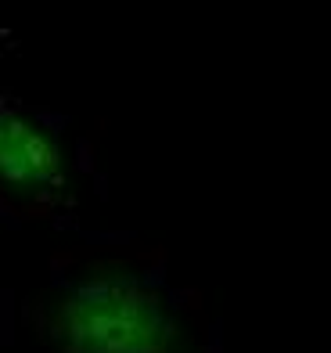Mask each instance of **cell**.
I'll return each instance as SVG.
<instances>
[{"label":"cell","mask_w":331,"mask_h":353,"mask_svg":"<svg viewBox=\"0 0 331 353\" xmlns=\"http://www.w3.org/2000/svg\"><path fill=\"white\" fill-rule=\"evenodd\" d=\"M61 170V155L54 141L40 134L33 123L4 112L0 116V176L22 188L51 184Z\"/></svg>","instance_id":"obj_2"},{"label":"cell","mask_w":331,"mask_h":353,"mask_svg":"<svg viewBox=\"0 0 331 353\" xmlns=\"http://www.w3.org/2000/svg\"><path fill=\"white\" fill-rule=\"evenodd\" d=\"M69 353H166L173 328L166 314L130 281H87L61 310Z\"/></svg>","instance_id":"obj_1"}]
</instances>
